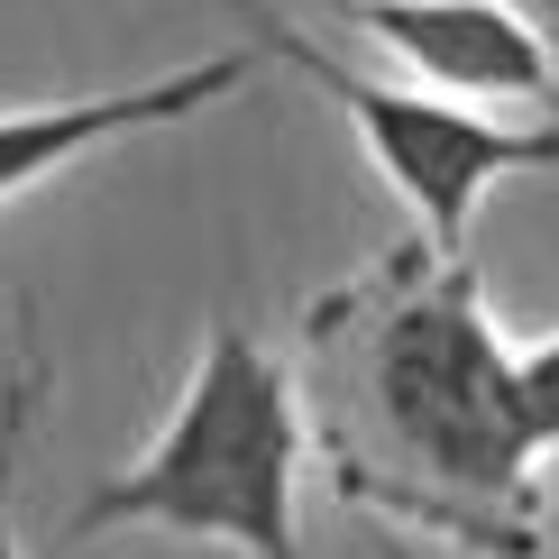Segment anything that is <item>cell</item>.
<instances>
[{
  "instance_id": "cell-1",
  "label": "cell",
  "mask_w": 559,
  "mask_h": 559,
  "mask_svg": "<svg viewBox=\"0 0 559 559\" xmlns=\"http://www.w3.org/2000/svg\"><path fill=\"white\" fill-rule=\"evenodd\" d=\"M312 440L348 504L477 559H542V440L468 258L394 248L302 312Z\"/></svg>"
},
{
  "instance_id": "cell-2",
  "label": "cell",
  "mask_w": 559,
  "mask_h": 559,
  "mask_svg": "<svg viewBox=\"0 0 559 559\" xmlns=\"http://www.w3.org/2000/svg\"><path fill=\"white\" fill-rule=\"evenodd\" d=\"M302 385L248 321H212L202 358L183 377L166 431L83 486L64 514V542H102V532H175V542H221L248 559H302Z\"/></svg>"
},
{
  "instance_id": "cell-3",
  "label": "cell",
  "mask_w": 559,
  "mask_h": 559,
  "mask_svg": "<svg viewBox=\"0 0 559 559\" xmlns=\"http://www.w3.org/2000/svg\"><path fill=\"white\" fill-rule=\"evenodd\" d=\"M221 10L258 37V56L302 74L348 129H358L367 166L404 193V212L423 221V248H440V258H468V221H477V202L496 193L504 175L559 166V120H496V110L440 102L423 83H377V74H358V64H340L331 46H312L275 0H221Z\"/></svg>"
},
{
  "instance_id": "cell-4",
  "label": "cell",
  "mask_w": 559,
  "mask_h": 559,
  "mask_svg": "<svg viewBox=\"0 0 559 559\" xmlns=\"http://www.w3.org/2000/svg\"><path fill=\"white\" fill-rule=\"evenodd\" d=\"M331 19L404 56L440 102H523L532 120H559V46L514 0H331Z\"/></svg>"
},
{
  "instance_id": "cell-5",
  "label": "cell",
  "mask_w": 559,
  "mask_h": 559,
  "mask_svg": "<svg viewBox=\"0 0 559 559\" xmlns=\"http://www.w3.org/2000/svg\"><path fill=\"white\" fill-rule=\"evenodd\" d=\"M258 74V56H202L183 64L166 83H138V92H92V102H46V110H0V202L28 193V183L83 166L92 147H110V138H138V129H175L193 120V110L229 102V92H248Z\"/></svg>"
},
{
  "instance_id": "cell-6",
  "label": "cell",
  "mask_w": 559,
  "mask_h": 559,
  "mask_svg": "<svg viewBox=\"0 0 559 559\" xmlns=\"http://www.w3.org/2000/svg\"><path fill=\"white\" fill-rule=\"evenodd\" d=\"M37 394H46V367H19L10 385H0V559H19V450H28V423H37Z\"/></svg>"
},
{
  "instance_id": "cell-7",
  "label": "cell",
  "mask_w": 559,
  "mask_h": 559,
  "mask_svg": "<svg viewBox=\"0 0 559 559\" xmlns=\"http://www.w3.org/2000/svg\"><path fill=\"white\" fill-rule=\"evenodd\" d=\"M514 394H523V423H532V440H542V459H550L559 450V331L514 348Z\"/></svg>"
},
{
  "instance_id": "cell-8",
  "label": "cell",
  "mask_w": 559,
  "mask_h": 559,
  "mask_svg": "<svg viewBox=\"0 0 559 559\" xmlns=\"http://www.w3.org/2000/svg\"><path fill=\"white\" fill-rule=\"evenodd\" d=\"M377 559H423V550H413L404 532H377Z\"/></svg>"
}]
</instances>
